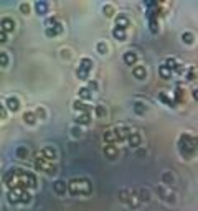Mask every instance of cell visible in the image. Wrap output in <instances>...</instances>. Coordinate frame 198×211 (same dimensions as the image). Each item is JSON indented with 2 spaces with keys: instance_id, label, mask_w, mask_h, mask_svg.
<instances>
[{
  "instance_id": "1",
  "label": "cell",
  "mask_w": 198,
  "mask_h": 211,
  "mask_svg": "<svg viewBox=\"0 0 198 211\" xmlns=\"http://www.w3.org/2000/svg\"><path fill=\"white\" fill-rule=\"evenodd\" d=\"M68 188L69 191H71V195H89L91 193V183H89V180H84V178H74L69 181V185H68Z\"/></svg>"
},
{
  "instance_id": "2",
  "label": "cell",
  "mask_w": 198,
  "mask_h": 211,
  "mask_svg": "<svg viewBox=\"0 0 198 211\" xmlns=\"http://www.w3.org/2000/svg\"><path fill=\"white\" fill-rule=\"evenodd\" d=\"M178 149L185 157H191L195 154V149H196L195 139L191 137L190 134H182V135H180V140H178Z\"/></svg>"
},
{
  "instance_id": "3",
  "label": "cell",
  "mask_w": 198,
  "mask_h": 211,
  "mask_svg": "<svg viewBox=\"0 0 198 211\" xmlns=\"http://www.w3.org/2000/svg\"><path fill=\"white\" fill-rule=\"evenodd\" d=\"M35 167H37L38 170H42V172H45V173H48V175H53L56 172V167L50 160L43 158V157H38L37 160H35Z\"/></svg>"
},
{
  "instance_id": "4",
  "label": "cell",
  "mask_w": 198,
  "mask_h": 211,
  "mask_svg": "<svg viewBox=\"0 0 198 211\" xmlns=\"http://www.w3.org/2000/svg\"><path fill=\"white\" fill-rule=\"evenodd\" d=\"M112 132H114L116 142H122V140H126L127 137H129L131 129L129 127H116V129H112Z\"/></svg>"
},
{
  "instance_id": "5",
  "label": "cell",
  "mask_w": 198,
  "mask_h": 211,
  "mask_svg": "<svg viewBox=\"0 0 198 211\" xmlns=\"http://www.w3.org/2000/svg\"><path fill=\"white\" fill-rule=\"evenodd\" d=\"M0 27H2L3 32L10 33V32H13L15 23H13V20H12V18H2V22H0Z\"/></svg>"
},
{
  "instance_id": "6",
  "label": "cell",
  "mask_w": 198,
  "mask_h": 211,
  "mask_svg": "<svg viewBox=\"0 0 198 211\" xmlns=\"http://www.w3.org/2000/svg\"><path fill=\"white\" fill-rule=\"evenodd\" d=\"M61 32H63V27H61L60 22H56L53 27L46 28V35H48V37H56V35H60Z\"/></svg>"
},
{
  "instance_id": "7",
  "label": "cell",
  "mask_w": 198,
  "mask_h": 211,
  "mask_svg": "<svg viewBox=\"0 0 198 211\" xmlns=\"http://www.w3.org/2000/svg\"><path fill=\"white\" fill-rule=\"evenodd\" d=\"M42 157L46 158V160H55V158H56V152H55L53 147H45V149H42Z\"/></svg>"
},
{
  "instance_id": "8",
  "label": "cell",
  "mask_w": 198,
  "mask_h": 211,
  "mask_svg": "<svg viewBox=\"0 0 198 211\" xmlns=\"http://www.w3.org/2000/svg\"><path fill=\"white\" fill-rule=\"evenodd\" d=\"M35 10H37L38 15H45L46 12H48V3H46L45 0H38V2L35 3Z\"/></svg>"
},
{
  "instance_id": "9",
  "label": "cell",
  "mask_w": 198,
  "mask_h": 211,
  "mask_svg": "<svg viewBox=\"0 0 198 211\" xmlns=\"http://www.w3.org/2000/svg\"><path fill=\"white\" fill-rule=\"evenodd\" d=\"M7 109H10L12 112H15V110L20 109V101L17 97H8L7 99Z\"/></svg>"
},
{
  "instance_id": "10",
  "label": "cell",
  "mask_w": 198,
  "mask_h": 211,
  "mask_svg": "<svg viewBox=\"0 0 198 211\" xmlns=\"http://www.w3.org/2000/svg\"><path fill=\"white\" fill-rule=\"evenodd\" d=\"M157 193H159V196L164 198V200H165V198H168V200H170V203L175 201V196H173V195H168V190L164 188V186H157Z\"/></svg>"
},
{
  "instance_id": "11",
  "label": "cell",
  "mask_w": 198,
  "mask_h": 211,
  "mask_svg": "<svg viewBox=\"0 0 198 211\" xmlns=\"http://www.w3.org/2000/svg\"><path fill=\"white\" fill-rule=\"evenodd\" d=\"M73 107L78 109V110H81V112H88V114L91 112V109H92L89 104H84V102H81V101H76V102L73 104Z\"/></svg>"
},
{
  "instance_id": "12",
  "label": "cell",
  "mask_w": 198,
  "mask_h": 211,
  "mask_svg": "<svg viewBox=\"0 0 198 211\" xmlns=\"http://www.w3.org/2000/svg\"><path fill=\"white\" fill-rule=\"evenodd\" d=\"M112 35H114V38H117V40H126V28H121V27H114V30H112Z\"/></svg>"
},
{
  "instance_id": "13",
  "label": "cell",
  "mask_w": 198,
  "mask_h": 211,
  "mask_svg": "<svg viewBox=\"0 0 198 211\" xmlns=\"http://www.w3.org/2000/svg\"><path fill=\"white\" fill-rule=\"evenodd\" d=\"M127 140H129V144H131V147H139V144H141V135L139 134H129V137H127Z\"/></svg>"
},
{
  "instance_id": "14",
  "label": "cell",
  "mask_w": 198,
  "mask_h": 211,
  "mask_svg": "<svg viewBox=\"0 0 198 211\" xmlns=\"http://www.w3.org/2000/svg\"><path fill=\"white\" fill-rule=\"evenodd\" d=\"M23 120H25L27 124L33 125L35 122H37V114H35V112H32V110H28V112H25V114H23Z\"/></svg>"
},
{
  "instance_id": "15",
  "label": "cell",
  "mask_w": 198,
  "mask_h": 211,
  "mask_svg": "<svg viewBox=\"0 0 198 211\" xmlns=\"http://www.w3.org/2000/svg\"><path fill=\"white\" fill-rule=\"evenodd\" d=\"M76 122H78V124H81V125H88L89 122H91V115L88 112H83L81 115L76 117Z\"/></svg>"
},
{
  "instance_id": "16",
  "label": "cell",
  "mask_w": 198,
  "mask_h": 211,
  "mask_svg": "<svg viewBox=\"0 0 198 211\" xmlns=\"http://www.w3.org/2000/svg\"><path fill=\"white\" fill-rule=\"evenodd\" d=\"M159 73H160V76L162 78H165V79H168L172 76V69L168 68V66H165V64H160V68H159Z\"/></svg>"
},
{
  "instance_id": "17",
  "label": "cell",
  "mask_w": 198,
  "mask_h": 211,
  "mask_svg": "<svg viewBox=\"0 0 198 211\" xmlns=\"http://www.w3.org/2000/svg\"><path fill=\"white\" fill-rule=\"evenodd\" d=\"M129 25V20H127L126 15H119L117 18H116V27H121V28H127Z\"/></svg>"
},
{
  "instance_id": "18",
  "label": "cell",
  "mask_w": 198,
  "mask_h": 211,
  "mask_svg": "<svg viewBox=\"0 0 198 211\" xmlns=\"http://www.w3.org/2000/svg\"><path fill=\"white\" fill-rule=\"evenodd\" d=\"M124 61L127 63V64H134L137 61V55L134 51H129V53H126L124 55Z\"/></svg>"
},
{
  "instance_id": "19",
  "label": "cell",
  "mask_w": 198,
  "mask_h": 211,
  "mask_svg": "<svg viewBox=\"0 0 198 211\" xmlns=\"http://www.w3.org/2000/svg\"><path fill=\"white\" fill-rule=\"evenodd\" d=\"M78 94H79V97L83 99V101H89L91 99V91L88 89V87H81V89L78 91Z\"/></svg>"
},
{
  "instance_id": "20",
  "label": "cell",
  "mask_w": 198,
  "mask_h": 211,
  "mask_svg": "<svg viewBox=\"0 0 198 211\" xmlns=\"http://www.w3.org/2000/svg\"><path fill=\"white\" fill-rule=\"evenodd\" d=\"M132 74L136 76V78H139V79H144L145 78V68L144 66H136V68H134V71H132Z\"/></svg>"
},
{
  "instance_id": "21",
  "label": "cell",
  "mask_w": 198,
  "mask_h": 211,
  "mask_svg": "<svg viewBox=\"0 0 198 211\" xmlns=\"http://www.w3.org/2000/svg\"><path fill=\"white\" fill-rule=\"evenodd\" d=\"M104 152H106V155H107L109 158L117 157V149H116L114 145H106V149H104Z\"/></svg>"
},
{
  "instance_id": "22",
  "label": "cell",
  "mask_w": 198,
  "mask_h": 211,
  "mask_svg": "<svg viewBox=\"0 0 198 211\" xmlns=\"http://www.w3.org/2000/svg\"><path fill=\"white\" fill-rule=\"evenodd\" d=\"M76 76H78V78L79 79H88L89 78V71H88V69H84V68H78L76 69Z\"/></svg>"
},
{
  "instance_id": "23",
  "label": "cell",
  "mask_w": 198,
  "mask_h": 211,
  "mask_svg": "<svg viewBox=\"0 0 198 211\" xmlns=\"http://www.w3.org/2000/svg\"><path fill=\"white\" fill-rule=\"evenodd\" d=\"M55 191L56 193H60V195H63V193H65L66 191V185L65 183H63V181H55Z\"/></svg>"
},
{
  "instance_id": "24",
  "label": "cell",
  "mask_w": 198,
  "mask_h": 211,
  "mask_svg": "<svg viewBox=\"0 0 198 211\" xmlns=\"http://www.w3.org/2000/svg\"><path fill=\"white\" fill-rule=\"evenodd\" d=\"M79 68H84V69H88V71H91V68H92V61L89 60V58H83L79 63Z\"/></svg>"
},
{
  "instance_id": "25",
  "label": "cell",
  "mask_w": 198,
  "mask_h": 211,
  "mask_svg": "<svg viewBox=\"0 0 198 211\" xmlns=\"http://www.w3.org/2000/svg\"><path fill=\"white\" fill-rule=\"evenodd\" d=\"M183 96H185V92L182 87H177L175 89V101L177 102H183Z\"/></svg>"
},
{
  "instance_id": "26",
  "label": "cell",
  "mask_w": 198,
  "mask_h": 211,
  "mask_svg": "<svg viewBox=\"0 0 198 211\" xmlns=\"http://www.w3.org/2000/svg\"><path fill=\"white\" fill-rule=\"evenodd\" d=\"M104 140H106L107 144H111V142H116L114 132H112V130H106V134H104Z\"/></svg>"
},
{
  "instance_id": "27",
  "label": "cell",
  "mask_w": 198,
  "mask_h": 211,
  "mask_svg": "<svg viewBox=\"0 0 198 211\" xmlns=\"http://www.w3.org/2000/svg\"><path fill=\"white\" fill-rule=\"evenodd\" d=\"M159 97H160V101H162V102H164V104H168V106H170V107H172V106H173V102H172V99H170V97H168L167 94H164V92H160V94H159Z\"/></svg>"
},
{
  "instance_id": "28",
  "label": "cell",
  "mask_w": 198,
  "mask_h": 211,
  "mask_svg": "<svg viewBox=\"0 0 198 211\" xmlns=\"http://www.w3.org/2000/svg\"><path fill=\"white\" fill-rule=\"evenodd\" d=\"M119 196H121V200L124 201V203H129V201L132 200V198H131V195H129L127 191H121V193H119Z\"/></svg>"
},
{
  "instance_id": "29",
  "label": "cell",
  "mask_w": 198,
  "mask_h": 211,
  "mask_svg": "<svg viewBox=\"0 0 198 211\" xmlns=\"http://www.w3.org/2000/svg\"><path fill=\"white\" fill-rule=\"evenodd\" d=\"M104 15H106V17H112L114 15V7H111V5H104Z\"/></svg>"
},
{
  "instance_id": "30",
  "label": "cell",
  "mask_w": 198,
  "mask_h": 211,
  "mask_svg": "<svg viewBox=\"0 0 198 211\" xmlns=\"http://www.w3.org/2000/svg\"><path fill=\"white\" fill-rule=\"evenodd\" d=\"M134 107H136V112H137V114H144V112H145V106H144L142 102H136V106H134Z\"/></svg>"
},
{
  "instance_id": "31",
  "label": "cell",
  "mask_w": 198,
  "mask_h": 211,
  "mask_svg": "<svg viewBox=\"0 0 198 211\" xmlns=\"http://www.w3.org/2000/svg\"><path fill=\"white\" fill-rule=\"evenodd\" d=\"M8 64V56L5 53H0V66H7Z\"/></svg>"
},
{
  "instance_id": "32",
  "label": "cell",
  "mask_w": 198,
  "mask_h": 211,
  "mask_svg": "<svg viewBox=\"0 0 198 211\" xmlns=\"http://www.w3.org/2000/svg\"><path fill=\"white\" fill-rule=\"evenodd\" d=\"M177 64H178V63H177L175 60H173V58H168V60L165 61V66H168V68H170V69H172V71H173V68H175V66H177Z\"/></svg>"
},
{
  "instance_id": "33",
  "label": "cell",
  "mask_w": 198,
  "mask_h": 211,
  "mask_svg": "<svg viewBox=\"0 0 198 211\" xmlns=\"http://www.w3.org/2000/svg\"><path fill=\"white\" fill-rule=\"evenodd\" d=\"M55 23H56V18H55V17H50V18H46V20H45V27H46V28H50V27H53Z\"/></svg>"
},
{
  "instance_id": "34",
  "label": "cell",
  "mask_w": 198,
  "mask_h": 211,
  "mask_svg": "<svg viewBox=\"0 0 198 211\" xmlns=\"http://www.w3.org/2000/svg\"><path fill=\"white\" fill-rule=\"evenodd\" d=\"M183 42L190 45L191 42H193V35H191V33H188V32H187V33H183Z\"/></svg>"
},
{
  "instance_id": "35",
  "label": "cell",
  "mask_w": 198,
  "mask_h": 211,
  "mask_svg": "<svg viewBox=\"0 0 198 211\" xmlns=\"http://www.w3.org/2000/svg\"><path fill=\"white\" fill-rule=\"evenodd\" d=\"M97 51H99V53H106V51H107V45L104 43V42L97 43Z\"/></svg>"
},
{
  "instance_id": "36",
  "label": "cell",
  "mask_w": 198,
  "mask_h": 211,
  "mask_svg": "<svg viewBox=\"0 0 198 211\" xmlns=\"http://www.w3.org/2000/svg\"><path fill=\"white\" fill-rule=\"evenodd\" d=\"M96 114L99 117H104V115H106V109H104L102 106H97V107H96Z\"/></svg>"
},
{
  "instance_id": "37",
  "label": "cell",
  "mask_w": 198,
  "mask_h": 211,
  "mask_svg": "<svg viewBox=\"0 0 198 211\" xmlns=\"http://www.w3.org/2000/svg\"><path fill=\"white\" fill-rule=\"evenodd\" d=\"M17 155L22 157V158H25V157H27V149H25V147H20L18 150H17Z\"/></svg>"
},
{
  "instance_id": "38",
  "label": "cell",
  "mask_w": 198,
  "mask_h": 211,
  "mask_svg": "<svg viewBox=\"0 0 198 211\" xmlns=\"http://www.w3.org/2000/svg\"><path fill=\"white\" fill-rule=\"evenodd\" d=\"M7 38H8V35H7V32L0 30V43H5V42H7Z\"/></svg>"
},
{
  "instance_id": "39",
  "label": "cell",
  "mask_w": 198,
  "mask_h": 211,
  "mask_svg": "<svg viewBox=\"0 0 198 211\" xmlns=\"http://www.w3.org/2000/svg\"><path fill=\"white\" fill-rule=\"evenodd\" d=\"M164 181H167V183H172V181H173L172 173H164Z\"/></svg>"
},
{
  "instance_id": "40",
  "label": "cell",
  "mask_w": 198,
  "mask_h": 211,
  "mask_svg": "<svg viewBox=\"0 0 198 211\" xmlns=\"http://www.w3.org/2000/svg\"><path fill=\"white\" fill-rule=\"evenodd\" d=\"M5 117H7V109L0 104V119H5Z\"/></svg>"
},
{
  "instance_id": "41",
  "label": "cell",
  "mask_w": 198,
  "mask_h": 211,
  "mask_svg": "<svg viewBox=\"0 0 198 211\" xmlns=\"http://www.w3.org/2000/svg\"><path fill=\"white\" fill-rule=\"evenodd\" d=\"M20 10L23 12V13H28V12H30V5H28V3H22Z\"/></svg>"
},
{
  "instance_id": "42",
  "label": "cell",
  "mask_w": 198,
  "mask_h": 211,
  "mask_svg": "<svg viewBox=\"0 0 198 211\" xmlns=\"http://www.w3.org/2000/svg\"><path fill=\"white\" fill-rule=\"evenodd\" d=\"M89 91H94V89H97V83L96 81H89V87H88Z\"/></svg>"
},
{
  "instance_id": "43",
  "label": "cell",
  "mask_w": 198,
  "mask_h": 211,
  "mask_svg": "<svg viewBox=\"0 0 198 211\" xmlns=\"http://www.w3.org/2000/svg\"><path fill=\"white\" fill-rule=\"evenodd\" d=\"M187 78L188 79H195V68H191L190 71H188V74H187Z\"/></svg>"
},
{
  "instance_id": "44",
  "label": "cell",
  "mask_w": 198,
  "mask_h": 211,
  "mask_svg": "<svg viewBox=\"0 0 198 211\" xmlns=\"http://www.w3.org/2000/svg\"><path fill=\"white\" fill-rule=\"evenodd\" d=\"M37 114H38L40 117H45V112H43V109H42V107H40V109L37 110Z\"/></svg>"
}]
</instances>
